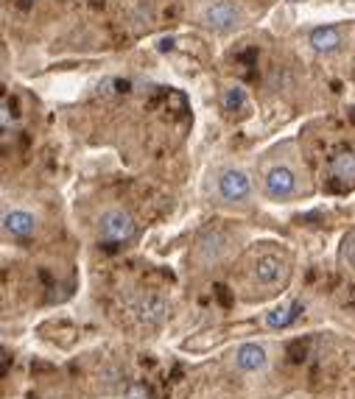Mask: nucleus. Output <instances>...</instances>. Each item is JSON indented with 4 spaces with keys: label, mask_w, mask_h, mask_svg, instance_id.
Segmentation results:
<instances>
[{
    "label": "nucleus",
    "mask_w": 355,
    "mask_h": 399,
    "mask_svg": "<svg viewBox=\"0 0 355 399\" xmlns=\"http://www.w3.org/2000/svg\"><path fill=\"white\" fill-rule=\"evenodd\" d=\"M137 235V224L126 210H107L98 218V240L104 246H126Z\"/></svg>",
    "instance_id": "nucleus-1"
},
{
    "label": "nucleus",
    "mask_w": 355,
    "mask_h": 399,
    "mask_svg": "<svg viewBox=\"0 0 355 399\" xmlns=\"http://www.w3.org/2000/svg\"><path fill=\"white\" fill-rule=\"evenodd\" d=\"M244 9L238 3H233V0H212V3H207L199 14L201 26L216 31V34H230L235 31L241 23H244Z\"/></svg>",
    "instance_id": "nucleus-2"
},
{
    "label": "nucleus",
    "mask_w": 355,
    "mask_h": 399,
    "mask_svg": "<svg viewBox=\"0 0 355 399\" xmlns=\"http://www.w3.org/2000/svg\"><path fill=\"white\" fill-rule=\"evenodd\" d=\"M216 187H219V195L224 198L227 204H244V202L252 198V179L241 168H224L219 173Z\"/></svg>",
    "instance_id": "nucleus-3"
},
{
    "label": "nucleus",
    "mask_w": 355,
    "mask_h": 399,
    "mask_svg": "<svg viewBox=\"0 0 355 399\" xmlns=\"http://www.w3.org/2000/svg\"><path fill=\"white\" fill-rule=\"evenodd\" d=\"M297 187H300L297 171L289 165H274L263 176V190L268 198H274V202H286V198L297 195Z\"/></svg>",
    "instance_id": "nucleus-4"
},
{
    "label": "nucleus",
    "mask_w": 355,
    "mask_h": 399,
    "mask_svg": "<svg viewBox=\"0 0 355 399\" xmlns=\"http://www.w3.org/2000/svg\"><path fill=\"white\" fill-rule=\"evenodd\" d=\"M230 249H233L230 235L216 226V229L201 232V237H199V243H196V257H199L201 265H210V262L224 260V257L230 254Z\"/></svg>",
    "instance_id": "nucleus-5"
},
{
    "label": "nucleus",
    "mask_w": 355,
    "mask_h": 399,
    "mask_svg": "<svg viewBox=\"0 0 355 399\" xmlns=\"http://www.w3.org/2000/svg\"><path fill=\"white\" fill-rule=\"evenodd\" d=\"M289 269H286V260H282L280 254H260L252 265V277L260 288H277L282 280H286Z\"/></svg>",
    "instance_id": "nucleus-6"
},
{
    "label": "nucleus",
    "mask_w": 355,
    "mask_h": 399,
    "mask_svg": "<svg viewBox=\"0 0 355 399\" xmlns=\"http://www.w3.org/2000/svg\"><path fill=\"white\" fill-rule=\"evenodd\" d=\"M327 176L341 187H355V151L338 148L327 159Z\"/></svg>",
    "instance_id": "nucleus-7"
},
{
    "label": "nucleus",
    "mask_w": 355,
    "mask_h": 399,
    "mask_svg": "<svg viewBox=\"0 0 355 399\" xmlns=\"http://www.w3.org/2000/svg\"><path fill=\"white\" fill-rule=\"evenodd\" d=\"M134 313L146 324H163V318L168 315V302L160 293H143L134 304Z\"/></svg>",
    "instance_id": "nucleus-8"
},
{
    "label": "nucleus",
    "mask_w": 355,
    "mask_h": 399,
    "mask_svg": "<svg viewBox=\"0 0 355 399\" xmlns=\"http://www.w3.org/2000/svg\"><path fill=\"white\" fill-rule=\"evenodd\" d=\"M3 232L12 235V237L26 240V237H31L37 232V218L31 213H26V210H12V213L3 215Z\"/></svg>",
    "instance_id": "nucleus-9"
},
{
    "label": "nucleus",
    "mask_w": 355,
    "mask_h": 399,
    "mask_svg": "<svg viewBox=\"0 0 355 399\" xmlns=\"http://www.w3.org/2000/svg\"><path fill=\"white\" fill-rule=\"evenodd\" d=\"M266 363H268V355L260 344H241L235 349V366L241 371H260L266 369Z\"/></svg>",
    "instance_id": "nucleus-10"
},
{
    "label": "nucleus",
    "mask_w": 355,
    "mask_h": 399,
    "mask_svg": "<svg viewBox=\"0 0 355 399\" xmlns=\"http://www.w3.org/2000/svg\"><path fill=\"white\" fill-rule=\"evenodd\" d=\"M308 42L316 53H336L341 48V31L336 26H316L308 34Z\"/></svg>",
    "instance_id": "nucleus-11"
},
{
    "label": "nucleus",
    "mask_w": 355,
    "mask_h": 399,
    "mask_svg": "<svg viewBox=\"0 0 355 399\" xmlns=\"http://www.w3.org/2000/svg\"><path fill=\"white\" fill-rule=\"evenodd\" d=\"M300 313H302V304H300V302L280 304V307H274V310L266 313V327H271V329H286V327H291V324L300 318Z\"/></svg>",
    "instance_id": "nucleus-12"
},
{
    "label": "nucleus",
    "mask_w": 355,
    "mask_h": 399,
    "mask_svg": "<svg viewBox=\"0 0 355 399\" xmlns=\"http://www.w3.org/2000/svg\"><path fill=\"white\" fill-rule=\"evenodd\" d=\"M221 104H224V109L227 112H244L246 109V90L241 87V84H230L224 93H221Z\"/></svg>",
    "instance_id": "nucleus-13"
},
{
    "label": "nucleus",
    "mask_w": 355,
    "mask_h": 399,
    "mask_svg": "<svg viewBox=\"0 0 355 399\" xmlns=\"http://www.w3.org/2000/svg\"><path fill=\"white\" fill-rule=\"evenodd\" d=\"M341 257H344V262L349 265V269H355V232H349V235L344 237V243H341Z\"/></svg>",
    "instance_id": "nucleus-14"
},
{
    "label": "nucleus",
    "mask_w": 355,
    "mask_h": 399,
    "mask_svg": "<svg viewBox=\"0 0 355 399\" xmlns=\"http://www.w3.org/2000/svg\"><path fill=\"white\" fill-rule=\"evenodd\" d=\"M129 399H149V391L143 385H131L129 388Z\"/></svg>",
    "instance_id": "nucleus-15"
},
{
    "label": "nucleus",
    "mask_w": 355,
    "mask_h": 399,
    "mask_svg": "<svg viewBox=\"0 0 355 399\" xmlns=\"http://www.w3.org/2000/svg\"><path fill=\"white\" fill-rule=\"evenodd\" d=\"M23 3H28V6H31V3H37V0H23Z\"/></svg>",
    "instance_id": "nucleus-16"
},
{
    "label": "nucleus",
    "mask_w": 355,
    "mask_h": 399,
    "mask_svg": "<svg viewBox=\"0 0 355 399\" xmlns=\"http://www.w3.org/2000/svg\"><path fill=\"white\" fill-rule=\"evenodd\" d=\"M352 307H355V296H352Z\"/></svg>",
    "instance_id": "nucleus-17"
}]
</instances>
